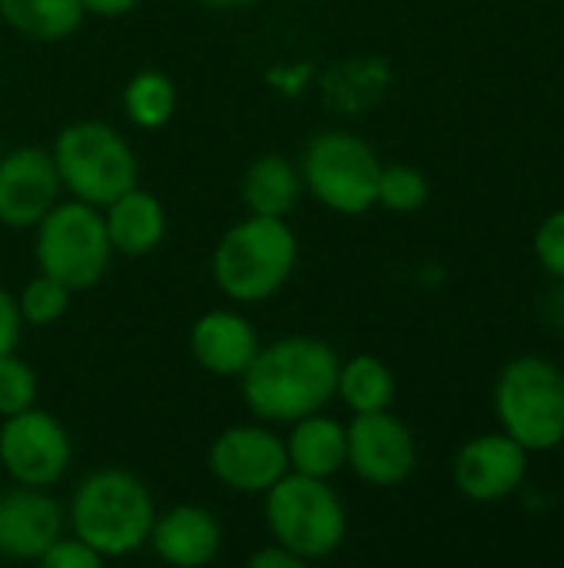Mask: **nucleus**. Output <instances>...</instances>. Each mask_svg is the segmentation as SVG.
<instances>
[{"label": "nucleus", "instance_id": "obj_28", "mask_svg": "<svg viewBox=\"0 0 564 568\" xmlns=\"http://www.w3.org/2000/svg\"><path fill=\"white\" fill-rule=\"evenodd\" d=\"M20 333H23V320H20V310H17V296L0 286V356L17 353Z\"/></svg>", "mask_w": 564, "mask_h": 568}, {"label": "nucleus", "instance_id": "obj_24", "mask_svg": "<svg viewBox=\"0 0 564 568\" xmlns=\"http://www.w3.org/2000/svg\"><path fill=\"white\" fill-rule=\"evenodd\" d=\"M73 300V290L57 283L47 273H37L30 283H23V290L17 293V310L23 326H53L57 320L66 316Z\"/></svg>", "mask_w": 564, "mask_h": 568}, {"label": "nucleus", "instance_id": "obj_25", "mask_svg": "<svg viewBox=\"0 0 564 568\" xmlns=\"http://www.w3.org/2000/svg\"><path fill=\"white\" fill-rule=\"evenodd\" d=\"M37 396H40L37 369L17 353H3L0 356V419L37 406Z\"/></svg>", "mask_w": 564, "mask_h": 568}, {"label": "nucleus", "instance_id": "obj_15", "mask_svg": "<svg viewBox=\"0 0 564 568\" xmlns=\"http://www.w3.org/2000/svg\"><path fill=\"white\" fill-rule=\"evenodd\" d=\"M146 546L166 566L203 568L223 549V526L206 506L180 503L166 513H156Z\"/></svg>", "mask_w": 564, "mask_h": 568}, {"label": "nucleus", "instance_id": "obj_5", "mask_svg": "<svg viewBox=\"0 0 564 568\" xmlns=\"http://www.w3.org/2000/svg\"><path fill=\"white\" fill-rule=\"evenodd\" d=\"M50 156L57 163L63 193L100 210L140 183L136 150L116 126L103 120L66 123L50 146Z\"/></svg>", "mask_w": 564, "mask_h": 568}, {"label": "nucleus", "instance_id": "obj_32", "mask_svg": "<svg viewBox=\"0 0 564 568\" xmlns=\"http://www.w3.org/2000/svg\"><path fill=\"white\" fill-rule=\"evenodd\" d=\"M196 7H206V10H246L259 0H189Z\"/></svg>", "mask_w": 564, "mask_h": 568}, {"label": "nucleus", "instance_id": "obj_13", "mask_svg": "<svg viewBox=\"0 0 564 568\" xmlns=\"http://www.w3.org/2000/svg\"><path fill=\"white\" fill-rule=\"evenodd\" d=\"M529 456L532 453L505 433L475 436L455 453V489L472 503H502L522 489L529 476Z\"/></svg>", "mask_w": 564, "mask_h": 568}, {"label": "nucleus", "instance_id": "obj_22", "mask_svg": "<svg viewBox=\"0 0 564 568\" xmlns=\"http://www.w3.org/2000/svg\"><path fill=\"white\" fill-rule=\"evenodd\" d=\"M123 113L136 130H163L176 113V83L163 70H140L123 87Z\"/></svg>", "mask_w": 564, "mask_h": 568}, {"label": "nucleus", "instance_id": "obj_18", "mask_svg": "<svg viewBox=\"0 0 564 568\" xmlns=\"http://www.w3.org/2000/svg\"><path fill=\"white\" fill-rule=\"evenodd\" d=\"M283 443H286L289 473L332 479L336 473L346 469V456H349L346 426L326 416L322 409L289 423V436H283Z\"/></svg>", "mask_w": 564, "mask_h": 568}, {"label": "nucleus", "instance_id": "obj_8", "mask_svg": "<svg viewBox=\"0 0 564 568\" xmlns=\"http://www.w3.org/2000/svg\"><path fill=\"white\" fill-rule=\"evenodd\" d=\"M382 160L379 153L349 130L316 133L299 163L302 190L339 216H362L376 206Z\"/></svg>", "mask_w": 564, "mask_h": 568}, {"label": "nucleus", "instance_id": "obj_4", "mask_svg": "<svg viewBox=\"0 0 564 568\" xmlns=\"http://www.w3.org/2000/svg\"><path fill=\"white\" fill-rule=\"evenodd\" d=\"M263 499L269 536L306 566L322 562L342 549L349 536V516L329 479L286 473L263 493Z\"/></svg>", "mask_w": 564, "mask_h": 568}, {"label": "nucleus", "instance_id": "obj_10", "mask_svg": "<svg viewBox=\"0 0 564 568\" xmlns=\"http://www.w3.org/2000/svg\"><path fill=\"white\" fill-rule=\"evenodd\" d=\"M206 469L229 493L263 496L289 473L286 443L269 423H239L209 443Z\"/></svg>", "mask_w": 564, "mask_h": 568}, {"label": "nucleus", "instance_id": "obj_26", "mask_svg": "<svg viewBox=\"0 0 564 568\" xmlns=\"http://www.w3.org/2000/svg\"><path fill=\"white\" fill-rule=\"evenodd\" d=\"M532 250H535V260L539 266L555 276L564 280V210L548 213L539 230H535V240H532Z\"/></svg>", "mask_w": 564, "mask_h": 568}, {"label": "nucleus", "instance_id": "obj_16", "mask_svg": "<svg viewBox=\"0 0 564 568\" xmlns=\"http://www.w3.org/2000/svg\"><path fill=\"white\" fill-rule=\"evenodd\" d=\"M259 346L256 326L236 310H209L189 326V356L209 376L239 379Z\"/></svg>", "mask_w": 564, "mask_h": 568}, {"label": "nucleus", "instance_id": "obj_31", "mask_svg": "<svg viewBox=\"0 0 564 568\" xmlns=\"http://www.w3.org/2000/svg\"><path fill=\"white\" fill-rule=\"evenodd\" d=\"M542 313H545V320H548L555 329H562L564 333V280H558V286L545 296Z\"/></svg>", "mask_w": 564, "mask_h": 568}, {"label": "nucleus", "instance_id": "obj_3", "mask_svg": "<svg viewBox=\"0 0 564 568\" xmlns=\"http://www.w3.org/2000/svg\"><path fill=\"white\" fill-rule=\"evenodd\" d=\"M299 240L286 220L253 216L233 223L209 260V273L216 290L243 306H256L273 300L296 273Z\"/></svg>", "mask_w": 564, "mask_h": 568}, {"label": "nucleus", "instance_id": "obj_30", "mask_svg": "<svg viewBox=\"0 0 564 568\" xmlns=\"http://www.w3.org/2000/svg\"><path fill=\"white\" fill-rule=\"evenodd\" d=\"M86 17H100V20H120L126 13H133L143 0H80Z\"/></svg>", "mask_w": 564, "mask_h": 568}, {"label": "nucleus", "instance_id": "obj_20", "mask_svg": "<svg viewBox=\"0 0 564 568\" xmlns=\"http://www.w3.org/2000/svg\"><path fill=\"white\" fill-rule=\"evenodd\" d=\"M80 0H0V20L33 43H60L83 27Z\"/></svg>", "mask_w": 564, "mask_h": 568}, {"label": "nucleus", "instance_id": "obj_11", "mask_svg": "<svg viewBox=\"0 0 564 568\" xmlns=\"http://www.w3.org/2000/svg\"><path fill=\"white\" fill-rule=\"evenodd\" d=\"M346 436H349L346 466L376 489L402 486L419 466V446L412 429L389 409L352 416Z\"/></svg>", "mask_w": 564, "mask_h": 568}, {"label": "nucleus", "instance_id": "obj_2", "mask_svg": "<svg viewBox=\"0 0 564 568\" xmlns=\"http://www.w3.org/2000/svg\"><path fill=\"white\" fill-rule=\"evenodd\" d=\"M66 529L103 559H126L150 539L156 506L150 489L126 469L86 473L66 503Z\"/></svg>", "mask_w": 564, "mask_h": 568}, {"label": "nucleus", "instance_id": "obj_23", "mask_svg": "<svg viewBox=\"0 0 564 568\" xmlns=\"http://www.w3.org/2000/svg\"><path fill=\"white\" fill-rule=\"evenodd\" d=\"M429 203V180L419 166L409 163H382L376 206L389 213H419Z\"/></svg>", "mask_w": 564, "mask_h": 568}, {"label": "nucleus", "instance_id": "obj_29", "mask_svg": "<svg viewBox=\"0 0 564 568\" xmlns=\"http://www.w3.org/2000/svg\"><path fill=\"white\" fill-rule=\"evenodd\" d=\"M306 562L302 559H296L286 546H279L276 539L273 542H266V546H259L253 556H249V568H302Z\"/></svg>", "mask_w": 564, "mask_h": 568}, {"label": "nucleus", "instance_id": "obj_33", "mask_svg": "<svg viewBox=\"0 0 564 568\" xmlns=\"http://www.w3.org/2000/svg\"><path fill=\"white\" fill-rule=\"evenodd\" d=\"M0 156H3V146H0Z\"/></svg>", "mask_w": 564, "mask_h": 568}, {"label": "nucleus", "instance_id": "obj_34", "mask_svg": "<svg viewBox=\"0 0 564 568\" xmlns=\"http://www.w3.org/2000/svg\"><path fill=\"white\" fill-rule=\"evenodd\" d=\"M562 3H564V0H562Z\"/></svg>", "mask_w": 564, "mask_h": 568}, {"label": "nucleus", "instance_id": "obj_27", "mask_svg": "<svg viewBox=\"0 0 564 568\" xmlns=\"http://www.w3.org/2000/svg\"><path fill=\"white\" fill-rule=\"evenodd\" d=\"M106 562L100 552H93L83 539H76L73 532L60 536L43 556H40V566L43 568H100Z\"/></svg>", "mask_w": 564, "mask_h": 568}, {"label": "nucleus", "instance_id": "obj_14", "mask_svg": "<svg viewBox=\"0 0 564 568\" xmlns=\"http://www.w3.org/2000/svg\"><path fill=\"white\" fill-rule=\"evenodd\" d=\"M66 513L47 493L33 486L0 489V559L40 562V556L63 536Z\"/></svg>", "mask_w": 564, "mask_h": 568}, {"label": "nucleus", "instance_id": "obj_6", "mask_svg": "<svg viewBox=\"0 0 564 568\" xmlns=\"http://www.w3.org/2000/svg\"><path fill=\"white\" fill-rule=\"evenodd\" d=\"M495 416L502 433L522 449H558L564 443V373L539 353L515 356L499 373Z\"/></svg>", "mask_w": 564, "mask_h": 568}, {"label": "nucleus", "instance_id": "obj_9", "mask_svg": "<svg viewBox=\"0 0 564 568\" xmlns=\"http://www.w3.org/2000/svg\"><path fill=\"white\" fill-rule=\"evenodd\" d=\"M73 463V443L63 423L37 406L0 423V466L17 486L50 489Z\"/></svg>", "mask_w": 564, "mask_h": 568}, {"label": "nucleus", "instance_id": "obj_7", "mask_svg": "<svg viewBox=\"0 0 564 568\" xmlns=\"http://www.w3.org/2000/svg\"><path fill=\"white\" fill-rule=\"evenodd\" d=\"M33 256L40 273L53 276L73 293L93 290L113 263L103 210L73 196L60 200L33 226Z\"/></svg>", "mask_w": 564, "mask_h": 568}, {"label": "nucleus", "instance_id": "obj_21", "mask_svg": "<svg viewBox=\"0 0 564 568\" xmlns=\"http://www.w3.org/2000/svg\"><path fill=\"white\" fill-rule=\"evenodd\" d=\"M336 396L352 409V416L379 413V409H389L396 403V376L379 356L359 353L346 363L339 359Z\"/></svg>", "mask_w": 564, "mask_h": 568}, {"label": "nucleus", "instance_id": "obj_19", "mask_svg": "<svg viewBox=\"0 0 564 568\" xmlns=\"http://www.w3.org/2000/svg\"><path fill=\"white\" fill-rule=\"evenodd\" d=\"M302 176L299 166L283 156V153H263L256 156L239 180V196L246 213L253 216H276V220H289V213L299 206L302 200Z\"/></svg>", "mask_w": 564, "mask_h": 568}, {"label": "nucleus", "instance_id": "obj_12", "mask_svg": "<svg viewBox=\"0 0 564 568\" xmlns=\"http://www.w3.org/2000/svg\"><path fill=\"white\" fill-rule=\"evenodd\" d=\"M63 183L50 150L17 146L0 156V226L33 230L57 203Z\"/></svg>", "mask_w": 564, "mask_h": 568}, {"label": "nucleus", "instance_id": "obj_1", "mask_svg": "<svg viewBox=\"0 0 564 568\" xmlns=\"http://www.w3.org/2000/svg\"><path fill=\"white\" fill-rule=\"evenodd\" d=\"M339 353L319 336H283L259 346L239 393L259 423H296L336 399Z\"/></svg>", "mask_w": 564, "mask_h": 568}, {"label": "nucleus", "instance_id": "obj_17", "mask_svg": "<svg viewBox=\"0 0 564 568\" xmlns=\"http://www.w3.org/2000/svg\"><path fill=\"white\" fill-rule=\"evenodd\" d=\"M103 226H106L113 256L140 260L160 250L166 236V210L150 190L136 183L103 206Z\"/></svg>", "mask_w": 564, "mask_h": 568}]
</instances>
